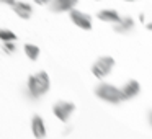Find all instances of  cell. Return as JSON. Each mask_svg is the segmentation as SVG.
I'll list each match as a JSON object with an SVG mask.
<instances>
[{
    "mask_svg": "<svg viewBox=\"0 0 152 139\" xmlns=\"http://www.w3.org/2000/svg\"><path fill=\"white\" fill-rule=\"evenodd\" d=\"M145 28H147V30H152V23H147V25H145Z\"/></svg>",
    "mask_w": 152,
    "mask_h": 139,
    "instance_id": "cell-18",
    "label": "cell"
},
{
    "mask_svg": "<svg viewBox=\"0 0 152 139\" xmlns=\"http://www.w3.org/2000/svg\"><path fill=\"white\" fill-rule=\"evenodd\" d=\"M31 132H33L34 138L41 139L46 136V126H44V119L39 115H34L31 118Z\"/></svg>",
    "mask_w": 152,
    "mask_h": 139,
    "instance_id": "cell-9",
    "label": "cell"
},
{
    "mask_svg": "<svg viewBox=\"0 0 152 139\" xmlns=\"http://www.w3.org/2000/svg\"><path fill=\"white\" fill-rule=\"evenodd\" d=\"M69 18L77 28L80 30H85V31H90L92 30V17L88 13H83V12L77 10V8H72L69 12Z\"/></svg>",
    "mask_w": 152,
    "mask_h": 139,
    "instance_id": "cell-5",
    "label": "cell"
},
{
    "mask_svg": "<svg viewBox=\"0 0 152 139\" xmlns=\"http://www.w3.org/2000/svg\"><path fill=\"white\" fill-rule=\"evenodd\" d=\"M12 10H13V13L17 15L18 18H21V20H30L31 15H33V7H31L28 2H15V4L12 5Z\"/></svg>",
    "mask_w": 152,
    "mask_h": 139,
    "instance_id": "cell-7",
    "label": "cell"
},
{
    "mask_svg": "<svg viewBox=\"0 0 152 139\" xmlns=\"http://www.w3.org/2000/svg\"><path fill=\"white\" fill-rule=\"evenodd\" d=\"M147 119H149V124L152 126V110L149 111V115H147Z\"/></svg>",
    "mask_w": 152,
    "mask_h": 139,
    "instance_id": "cell-17",
    "label": "cell"
},
{
    "mask_svg": "<svg viewBox=\"0 0 152 139\" xmlns=\"http://www.w3.org/2000/svg\"><path fill=\"white\" fill-rule=\"evenodd\" d=\"M134 28V18L131 17H121L118 23L113 25V30L116 31L118 34H126Z\"/></svg>",
    "mask_w": 152,
    "mask_h": 139,
    "instance_id": "cell-10",
    "label": "cell"
},
{
    "mask_svg": "<svg viewBox=\"0 0 152 139\" xmlns=\"http://www.w3.org/2000/svg\"><path fill=\"white\" fill-rule=\"evenodd\" d=\"M121 90H123L124 98L126 100H131V98H134V97L139 95V92H141V83H139L137 80L131 79V80H128V82L121 87Z\"/></svg>",
    "mask_w": 152,
    "mask_h": 139,
    "instance_id": "cell-8",
    "label": "cell"
},
{
    "mask_svg": "<svg viewBox=\"0 0 152 139\" xmlns=\"http://www.w3.org/2000/svg\"><path fill=\"white\" fill-rule=\"evenodd\" d=\"M49 87H51V79L48 75V72H44V70H39V72L30 75L26 80V90L30 93V97H33V98H39V97L46 95L49 92Z\"/></svg>",
    "mask_w": 152,
    "mask_h": 139,
    "instance_id": "cell-1",
    "label": "cell"
},
{
    "mask_svg": "<svg viewBox=\"0 0 152 139\" xmlns=\"http://www.w3.org/2000/svg\"><path fill=\"white\" fill-rule=\"evenodd\" d=\"M79 4V0H51L49 2V10L53 13H69L75 5Z\"/></svg>",
    "mask_w": 152,
    "mask_h": 139,
    "instance_id": "cell-6",
    "label": "cell"
},
{
    "mask_svg": "<svg viewBox=\"0 0 152 139\" xmlns=\"http://www.w3.org/2000/svg\"><path fill=\"white\" fill-rule=\"evenodd\" d=\"M23 51H25V56L30 61H36L38 57H39V48L33 43H26L23 46Z\"/></svg>",
    "mask_w": 152,
    "mask_h": 139,
    "instance_id": "cell-12",
    "label": "cell"
},
{
    "mask_svg": "<svg viewBox=\"0 0 152 139\" xmlns=\"http://www.w3.org/2000/svg\"><path fill=\"white\" fill-rule=\"evenodd\" d=\"M36 5H49V2L51 0H33Z\"/></svg>",
    "mask_w": 152,
    "mask_h": 139,
    "instance_id": "cell-16",
    "label": "cell"
},
{
    "mask_svg": "<svg viewBox=\"0 0 152 139\" xmlns=\"http://www.w3.org/2000/svg\"><path fill=\"white\" fill-rule=\"evenodd\" d=\"M17 40V34L12 30H5V28H0V41L5 43V41H15Z\"/></svg>",
    "mask_w": 152,
    "mask_h": 139,
    "instance_id": "cell-13",
    "label": "cell"
},
{
    "mask_svg": "<svg viewBox=\"0 0 152 139\" xmlns=\"http://www.w3.org/2000/svg\"><path fill=\"white\" fill-rule=\"evenodd\" d=\"M124 2H136V0H124Z\"/></svg>",
    "mask_w": 152,
    "mask_h": 139,
    "instance_id": "cell-19",
    "label": "cell"
},
{
    "mask_svg": "<svg viewBox=\"0 0 152 139\" xmlns=\"http://www.w3.org/2000/svg\"><path fill=\"white\" fill-rule=\"evenodd\" d=\"M15 2H17V0H0V4L2 5H8V7H12Z\"/></svg>",
    "mask_w": 152,
    "mask_h": 139,
    "instance_id": "cell-15",
    "label": "cell"
},
{
    "mask_svg": "<svg viewBox=\"0 0 152 139\" xmlns=\"http://www.w3.org/2000/svg\"><path fill=\"white\" fill-rule=\"evenodd\" d=\"M74 111H75V105H74V103H70V102H64V100H61V102H56L53 105L54 116H56L59 121H62V123L69 121Z\"/></svg>",
    "mask_w": 152,
    "mask_h": 139,
    "instance_id": "cell-4",
    "label": "cell"
},
{
    "mask_svg": "<svg viewBox=\"0 0 152 139\" xmlns=\"http://www.w3.org/2000/svg\"><path fill=\"white\" fill-rule=\"evenodd\" d=\"M2 51H4L5 54H15L17 53L15 41H5V43H2Z\"/></svg>",
    "mask_w": 152,
    "mask_h": 139,
    "instance_id": "cell-14",
    "label": "cell"
},
{
    "mask_svg": "<svg viewBox=\"0 0 152 139\" xmlns=\"http://www.w3.org/2000/svg\"><path fill=\"white\" fill-rule=\"evenodd\" d=\"M113 67H115V59L111 56H100L92 64V74H93V77L103 80L106 75L111 74Z\"/></svg>",
    "mask_w": 152,
    "mask_h": 139,
    "instance_id": "cell-3",
    "label": "cell"
},
{
    "mask_svg": "<svg viewBox=\"0 0 152 139\" xmlns=\"http://www.w3.org/2000/svg\"><path fill=\"white\" fill-rule=\"evenodd\" d=\"M95 95L100 100H103L105 103H111V105H118V103L124 102V95H123V90L119 87L113 85L108 82H102L95 87Z\"/></svg>",
    "mask_w": 152,
    "mask_h": 139,
    "instance_id": "cell-2",
    "label": "cell"
},
{
    "mask_svg": "<svg viewBox=\"0 0 152 139\" xmlns=\"http://www.w3.org/2000/svg\"><path fill=\"white\" fill-rule=\"evenodd\" d=\"M96 18L103 23H110V25H115L119 21V13L116 10H111V8H105V10H100L96 13Z\"/></svg>",
    "mask_w": 152,
    "mask_h": 139,
    "instance_id": "cell-11",
    "label": "cell"
}]
</instances>
